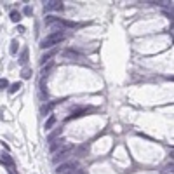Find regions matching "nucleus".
I'll return each mask as SVG.
<instances>
[{
	"label": "nucleus",
	"mask_w": 174,
	"mask_h": 174,
	"mask_svg": "<svg viewBox=\"0 0 174 174\" xmlns=\"http://www.w3.org/2000/svg\"><path fill=\"white\" fill-rule=\"evenodd\" d=\"M63 39H64V33H63V31H54V33L47 35V37L40 42V47H42V49H51L52 45L59 44Z\"/></svg>",
	"instance_id": "nucleus-1"
},
{
	"label": "nucleus",
	"mask_w": 174,
	"mask_h": 174,
	"mask_svg": "<svg viewBox=\"0 0 174 174\" xmlns=\"http://www.w3.org/2000/svg\"><path fill=\"white\" fill-rule=\"evenodd\" d=\"M73 146H63L59 152H56V153H52V162L54 164H59V162H64V160H68V157L72 153Z\"/></svg>",
	"instance_id": "nucleus-2"
},
{
	"label": "nucleus",
	"mask_w": 174,
	"mask_h": 174,
	"mask_svg": "<svg viewBox=\"0 0 174 174\" xmlns=\"http://www.w3.org/2000/svg\"><path fill=\"white\" fill-rule=\"evenodd\" d=\"M70 171H77V162H64V164L58 165L56 169V174H66Z\"/></svg>",
	"instance_id": "nucleus-3"
},
{
	"label": "nucleus",
	"mask_w": 174,
	"mask_h": 174,
	"mask_svg": "<svg viewBox=\"0 0 174 174\" xmlns=\"http://www.w3.org/2000/svg\"><path fill=\"white\" fill-rule=\"evenodd\" d=\"M44 9L45 10H63V2H59V0H47V2H44Z\"/></svg>",
	"instance_id": "nucleus-4"
},
{
	"label": "nucleus",
	"mask_w": 174,
	"mask_h": 174,
	"mask_svg": "<svg viewBox=\"0 0 174 174\" xmlns=\"http://www.w3.org/2000/svg\"><path fill=\"white\" fill-rule=\"evenodd\" d=\"M54 124H56V117H54V115H51V117L47 118V122H45V125H44V129H45V131H51Z\"/></svg>",
	"instance_id": "nucleus-5"
},
{
	"label": "nucleus",
	"mask_w": 174,
	"mask_h": 174,
	"mask_svg": "<svg viewBox=\"0 0 174 174\" xmlns=\"http://www.w3.org/2000/svg\"><path fill=\"white\" fill-rule=\"evenodd\" d=\"M54 54H56V51H49V52H47V54H44V56H42V58H40V63H42V64H45V63H49V61H51V58H52V56H54Z\"/></svg>",
	"instance_id": "nucleus-6"
},
{
	"label": "nucleus",
	"mask_w": 174,
	"mask_h": 174,
	"mask_svg": "<svg viewBox=\"0 0 174 174\" xmlns=\"http://www.w3.org/2000/svg\"><path fill=\"white\" fill-rule=\"evenodd\" d=\"M10 21H12V23H19L21 21V14L18 10H12V12H10Z\"/></svg>",
	"instance_id": "nucleus-7"
},
{
	"label": "nucleus",
	"mask_w": 174,
	"mask_h": 174,
	"mask_svg": "<svg viewBox=\"0 0 174 174\" xmlns=\"http://www.w3.org/2000/svg\"><path fill=\"white\" fill-rule=\"evenodd\" d=\"M63 56H64V58H82L78 52H75V51H64Z\"/></svg>",
	"instance_id": "nucleus-8"
},
{
	"label": "nucleus",
	"mask_w": 174,
	"mask_h": 174,
	"mask_svg": "<svg viewBox=\"0 0 174 174\" xmlns=\"http://www.w3.org/2000/svg\"><path fill=\"white\" fill-rule=\"evenodd\" d=\"M26 61H28V49H24V51L21 52V58H19V63H21V64H24Z\"/></svg>",
	"instance_id": "nucleus-9"
},
{
	"label": "nucleus",
	"mask_w": 174,
	"mask_h": 174,
	"mask_svg": "<svg viewBox=\"0 0 174 174\" xmlns=\"http://www.w3.org/2000/svg\"><path fill=\"white\" fill-rule=\"evenodd\" d=\"M19 89H21V84L16 82V84H12V85L9 87V92H10V94H14V92H18Z\"/></svg>",
	"instance_id": "nucleus-10"
},
{
	"label": "nucleus",
	"mask_w": 174,
	"mask_h": 174,
	"mask_svg": "<svg viewBox=\"0 0 174 174\" xmlns=\"http://www.w3.org/2000/svg\"><path fill=\"white\" fill-rule=\"evenodd\" d=\"M16 52H18V40H12L10 42V54L16 56Z\"/></svg>",
	"instance_id": "nucleus-11"
},
{
	"label": "nucleus",
	"mask_w": 174,
	"mask_h": 174,
	"mask_svg": "<svg viewBox=\"0 0 174 174\" xmlns=\"http://www.w3.org/2000/svg\"><path fill=\"white\" fill-rule=\"evenodd\" d=\"M51 68H52V64H51V63H49V64H47V66H42V77H45V75H47V72H49V70H51Z\"/></svg>",
	"instance_id": "nucleus-12"
},
{
	"label": "nucleus",
	"mask_w": 174,
	"mask_h": 174,
	"mask_svg": "<svg viewBox=\"0 0 174 174\" xmlns=\"http://www.w3.org/2000/svg\"><path fill=\"white\" fill-rule=\"evenodd\" d=\"M7 87H9L7 78H0V89H7Z\"/></svg>",
	"instance_id": "nucleus-13"
},
{
	"label": "nucleus",
	"mask_w": 174,
	"mask_h": 174,
	"mask_svg": "<svg viewBox=\"0 0 174 174\" xmlns=\"http://www.w3.org/2000/svg\"><path fill=\"white\" fill-rule=\"evenodd\" d=\"M2 160H4V162H7V164H9L10 167H12V160H10V157H9V155H4V157H2Z\"/></svg>",
	"instance_id": "nucleus-14"
},
{
	"label": "nucleus",
	"mask_w": 174,
	"mask_h": 174,
	"mask_svg": "<svg viewBox=\"0 0 174 174\" xmlns=\"http://www.w3.org/2000/svg\"><path fill=\"white\" fill-rule=\"evenodd\" d=\"M23 12H24V16H31V12H33V10H31V7H30V5H26Z\"/></svg>",
	"instance_id": "nucleus-15"
},
{
	"label": "nucleus",
	"mask_w": 174,
	"mask_h": 174,
	"mask_svg": "<svg viewBox=\"0 0 174 174\" xmlns=\"http://www.w3.org/2000/svg\"><path fill=\"white\" fill-rule=\"evenodd\" d=\"M30 77H31V70H28V68H26V70L23 72V78H30Z\"/></svg>",
	"instance_id": "nucleus-16"
},
{
	"label": "nucleus",
	"mask_w": 174,
	"mask_h": 174,
	"mask_svg": "<svg viewBox=\"0 0 174 174\" xmlns=\"http://www.w3.org/2000/svg\"><path fill=\"white\" fill-rule=\"evenodd\" d=\"M66 174H77V171H70V173H66Z\"/></svg>",
	"instance_id": "nucleus-17"
},
{
	"label": "nucleus",
	"mask_w": 174,
	"mask_h": 174,
	"mask_svg": "<svg viewBox=\"0 0 174 174\" xmlns=\"http://www.w3.org/2000/svg\"><path fill=\"white\" fill-rule=\"evenodd\" d=\"M77 174H85V173H84V171H77Z\"/></svg>",
	"instance_id": "nucleus-18"
}]
</instances>
